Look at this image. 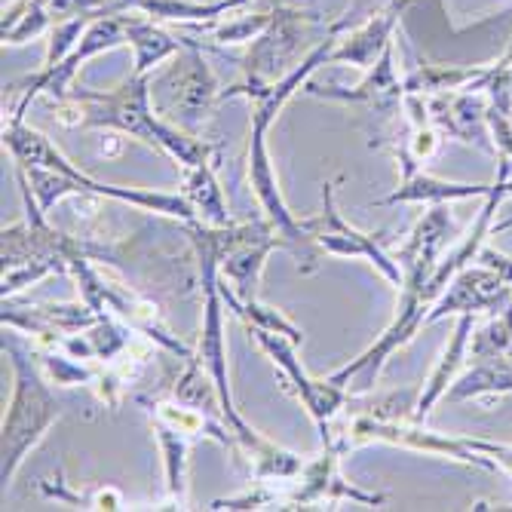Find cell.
<instances>
[{
	"instance_id": "8fae6325",
	"label": "cell",
	"mask_w": 512,
	"mask_h": 512,
	"mask_svg": "<svg viewBox=\"0 0 512 512\" xmlns=\"http://www.w3.org/2000/svg\"><path fill=\"white\" fill-rule=\"evenodd\" d=\"M451 234H454V218L448 212V203L430 206V212L414 224L408 240L393 252V258L402 267V286L430 292V279L442 261V249L451 240Z\"/></svg>"
},
{
	"instance_id": "2e32d148",
	"label": "cell",
	"mask_w": 512,
	"mask_h": 512,
	"mask_svg": "<svg viewBox=\"0 0 512 512\" xmlns=\"http://www.w3.org/2000/svg\"><path fill=\"white\" fill-rule=\"evenodd\" d=\"M473 316L476 313H460L457 316V325H454V335L442 353V359L436 362V368L430 371V378H427V387L421 390V399H417V411H414V421L417 424H424L433 405L439 399H445L448 387L457 381V375L463 371V362H467L470 356V341H473Z\"/></svg>"
},
{
	"instance_id": "603a6c76",
	"label": "cell",
	"mask_w": 512,
	"mask_h": 512,
	"mask_svg": "<svg viewBox=\"0 0 512 512\" xmlns=\"http://www.w3.org/2000/svg\"><path fill=\"white\" fill-rule=\"evenodd\" d=\"M53 16L46 10L43 0H16L10 10H4V22H0V37H4V46H19L28 43L40 34H50L53 28Z\"/></svg>"
},
{
	"instance_id": "f1b7e54d",
	"label": "cell",
	"mask_w": 512,
	"mask_h": 512,
	"mask_svg": "<svg viewBox=\"0 0 512 512\" xmlns=\"http://www.w3.org/2000/svg\"><path fill=\"white\" fill-rule=\"evenodd\" d=\"M506 197H512V181H506Z\"/></svg>"
},
{
	"instance_id": "e0dca14e",
	"label": "cell",
	"mask_w": 512,
	"mask_h": 512,
	"mask_svg": "<svg viewBox=\"0 0 512 512\" xmlns=\"http://www.w3.org/2000/svg\"><path fill=\"white\" fill-rule=\"evenodd\" d=\"M126 43L132 46V74H151L154 65L181 53L188 37H175L151 16H126Z\"/></svg>"
},
{
	"instance_id": "ffe728a7",
	"label": "cell",
	"mask_w": 512,
	"mask_h": 512,
	"mask_svg": "<svg viewBox=\"0 0 512 512\" xmlns=\"http://www.w3.org/2000/svg\"><path fill=\"white\" fill-rule=\"evenodd\" d=\"M151 427L157 433L160 451H163V467H166V491L172 500L188 503V451L197 442L191 433L175 430L172 424H166L163 417L151 414Z\"/></svg>"
},
{
	"instance_id": "ac0fdd59",
	"label": "cell",
	"mask_w": 512,
	"mask_h": 512,
	"mask_svg": "<svg viewBox=\"0 0 512 512\" xmlns=\"http://www.w3.org/2000/svg\"><path fill=\"white\" fill-rule=\"evenodd\" d=\"M491 184H457V181H442L433 175L417 172L411 178H402L399 188L381 200L378 206H396V203H427V206H439V203H457V200H470V197H488Z\"/></svg>"
},
{
	"instance_id": "7c38bea8",
	"label": "cell",
	"mask_w": 512,
	"mask_h": 512,
	"mask_svg": "<svg viewBox=\"0 0 512 512\" xmlns=\"http://www.w3.org/2000/svg\"><path fill=\"white\" fill-rule=\"evenodd\" d=\"M512 298V286L506 279L485 267V264H467L463 270L454 273V279L448 283V289L439 295V301L433 304V310L427 313V325L451 316V313H479L488 307H497L500 301Z\"/></svg>"
},
{
	"instance_id": "5bb4252c",
	"label": "cell",
	"mask_w": 512,
	"mask_h": 512,
	"mask_svg": "<svg viewBox=\"0 0 512 512\" xmlns=\"http://www.w3.org/2000/svg\"><path fill=\"white\" fill-rule=\"evenodd\" d=\"M396 46L390 43L384 56L375 62V68H371L365 74V80L353 89H341V86H313L310 80L304 83V89L310 92V96L316 99H332V102H347V105H378V108H393L402 102L405 96V83L399 80L396 68Z\"/></svg>"
},
{
	"instance_id": "6da1fadb",
	"label": "cell",
	"mask_w": 512,
	"mask_h": 512,
	"mask_svg": "<svg viewBox=\"0 0 512 512\" xmlns=\"http://www.w3.org/2000/svg\"><path fill=\"white\" fill-rule=\"evenodd\" d=\"M56 120L65 126L86 129H117L142 142L163 157L175 160L181 169H194L212 160L215 145L166 123L151 102V74H129L111 92H92L86 86H71L68 96L50 99Z\"/></svg>"
},
{
	"instance_id": "4fadbf2b",
	"label": "cell",
	"mask_w": 512,
	"mask_h": 512,
	"mask_svg": "<svg viewBox=\"0 0 512 512\" xmlns=\"http://www.w3.org/2000/svg\"><path fill=\"white\" fill-rule=\"evenodd\" d=\"M399 13L402 7L393 4L378 16H371L365 25L353 28V31H341L335 50L329 56L325 65H353V68H362V71H371L375 62L384 56V50L393 43V34H396V25H399Z\"/></svg>"
},
{
	"instance_id": "ba28073f",
	"label": "cell",
	"mask_w": 512,
	"mask_h": 512,
	"mask_svg": "<svg viewBox=\"0 0 512 512\" xmlns=\"http://www.w3.org/2000/svg\"><path fill=\"white\" fill-rule=\"evenodd\" d=\"M249 335L258 341L261 350L270 353V359L283 368V375L292 387V393L301 399V405L307 408V414L313 417L316 424V433L322 439V445H332L335 439V417L341 414V408L350 402V390L332 384L329 378L325 381H313L307 371L301 368V362L295 359V344L283 335H273V332H264V329H252L249 325Z\"/></svg>"
},
{
	"instance_id": "cb8c5ba5",
	"label": "cell",
	"mask_w": 512,
	"mask_h": 512,
	"mask_svg": "<svg viewBox=\"0 0 512 512\" xmlns=\"http://www.w3.org/2000/svg\"><path fill=\"white\" fill-rule=\"evenodd\" d=\"M417 399H421V390L408 387L402 393H387V396H375V399H365L359 408V414L375 417V421H414V411H417Z\"/></svg>"
},
{
	"instance_id": "44dd1931",
	"label": "cell",
	"mask_w": 512,
	"mask_h": 512,
	"mask_svg": "<svg viewBox=\"0 0 512 512\" xmlns=\"http://www.w3.org/2000/svg\"><path fill=\"white\" fill-rule=\"evenodd\" d=\"M215 160H206L203 166H194V169H184V188L181 194L191 200V206L197 209V218L200 224H209V227H227L234 224L227 212V203H224V194L218 188V178H215Z\"/></svg>"
},
{
	"instance_id": "3957f363",
	"label": "cell",
	"mask_w": 512,
	"mask_h": 512,
	"mask_svg": "<svg viewBox=\"0 0 512 512\" xmlns=\"http://www.w3.org/2000/svg\"><path fill=\"white\" fill-rule=\"evenodd\" d=\"M4 145L10 148V154L16 157V163H25V166H46V169H56V172H65L71 175L74 181H80V188L86 197H108V200H120V203H129V206H138L145 212H160V215H169V218H178V221H200L197 218V209L191 206V200L184 194H154V191H132V188H114V184H105V181H96L92 175H86L83 169H77L50 138L43 132L25 126L22 120L10 117V123L4 126Z\"/></svg>"
},
{
	"instance_id": "4316f807",
	"label": "cell",
	"mask_w": 512,
	"mask_h": 512,
	"mask_svg": "<svg viewBox=\"0 0 512 512\" xmlns=\"http://www.w3.org/2000/svg\"><path fill=\"white\" fill-rule=\"evenodd\" d=\"M506 227H512V215H509V218H503V221H497V224H491V234L497 237L500 230H506Z\"/></svg>"
},
{
	"instance_id": "8992f818",
	"label": "cell",
	"mask_w": 512,
	"mask_h": 512,
	"mask_svg": "<svg viewBox=\"0 0 512 512\" xmlns=\"http://www.w3.org/2000/svg\"><path fill=\"white\" fill-rule=\"evenodd\" d=\"M200 227L215 249L221 279L230 283V289H234L240 301H255L267 255L273 249H286V240L276 234V227L267 218L246 221V224L234 221L227 227H209V224H200Z\"/></svg>"
},
{
	"instance_id": "5b68a950",
	"label": "cell",
	"mask_w": 512,
	"mask_h": 512,
	"mask_svg": "<svg viewBox=\"0 0 512 512\" xmlns=\"http://www.w3.org/2000/svg\"><path fill=\"white\" fill-rule=\"evenodd\" d=\"M267 129H270V123L264 117L252 114V123H249V188H252L264 218L276 227V234L286 240V249L298 258V270L310 276L319 270V261L325 252L313 243L304 221H298L283 200V191H279V181H276V172H273V163L267 154Z\"/></svg>"
},
{
	"instance_id": "83f0119b",
	"label": "cell",
	"mask_w": 512,
	"mask_h": 512,
	"mask_svg": "<svg viewBox=\"0 0 512 512\" xmlns=\"http://www.w3.org/2000/svg\"><path fill=\"white\" fill-rule=\"evenodd\" d=\"M249 4V0H234V10H240V7H246Z\"/></svg>"
},
{
	"instance_id": "7402d4cb",
	"label": "cell",
	"mask_w": 512,
	"mask_h": 512,
	"mask_svg": "<svg viewBox=\"0 0 512 512\" xmlns=\"http://www.w3.org/2000/svg\"><path fill=\"white\" fill-rule=\"evenodd\" d=\"M218 292H221L224 307H227V310H234L246 325H252V329H264V332H273V335H283V338H289L295 347L304 344V332L298 329V325H295L292 319H286L279 310L261 304L258 298H255V301H240V298L234 295V289H227V283L221 279V273H218Z\"/></svg>"
},
{
	"instance_id": "484cf974",
	"label": "cell",
	"mask_w": 512,
	"mask_h": 512,
	"mask_svg": "<svg viewBox=\"0 0 512 512\" xmlns=\"http://www.w3.org/2000/svg\"><path fill=\"white\" fill-rule=\"evenodd\" d=\"M53 22L74 16H102V13H126V0H43Z\"/></svg>"
},
{
	"instance_id": "30bf717a",
	"label": "cell",
	"mask_w": 512,
	"mask_h": 512,
	"mask_svg": "<svg viewBox=\"0 0 512 512\" xmlns=\"http://www.w3.org/2000/svg\"><path fill=\"white\" fill-rule=\"evenodd\" d=\"M304 227H307V234L313 237V243L322 252L341 255V258H365V261L375 264L396 289H402V267H399V261L390 252H384V246L378 240L381 234L378 237L362 234V230H356L353 224H347L341 218V212L335 206V184L332 181L322 184V212L316 218H307Z\"/></svg>"
},
{
	"instance_id": "d6986e66",
	"label": "cell",
	"mask_w": 512,
	"mask_h": 512,
	"mask_svg": "<svg viewBox=\"0 0 512 512\" xmlns=\"http://www.w3.org/2000/svg\"><path fill=\"white\" fill-rule=\"evenodd\" d=\"M512 393V362L509 359H476L473 368L460 371L448 387V402H467L476 396H506Z\"/></svg>"
},
{
	"instance_id": "d4e9b609",
	"label": "cell",
	"mask_w": 512,
	"mask_h": 512,
	"mask_svg": "<svg viewBox=\"0 0 512 512\" xmlns=\"http://www.w3.org/2000/svg\"><path fill=\"white\" fill-rule=\"evenodd\" d=\"M96 16H74V19H62L50 28V43H46V62L43 68H56L74 46L80 43L83 31L89 28V22Z\"/></svg>"
},
{
	"instance_id": "52a82bcc",
	"label": "cell",
	"mask_w": 512,
	"mask_h": 512,
	"mask_svg": "<svg viewBox=\"0 0 512 512\" xmlns=\"http://www.w3.org/2000/svg\"><path fill=\"white\" fill-rule=\"evenodd\" d=\"M313 22V16L298 10H276V19L267 25L264 34L252 40V50L243 59L246 80L221 89V102L227 99H252L255 92L267 89L270 83L283 80L295 65L298 43L304 40V28Z\"/></svg>"
},
{
	"instance_id": "7a4b0ae2",
	"label": "cell",
	"mask_w": 512,
	"mask_h": 512,
	"mask_svg": "<svg viewBox=\"0 0 512 512\" xmlns=\"http://www.w3.org/2000/svg\"><path fill=\"white\" fill-rule=\"evenodd\" d=\"M4 356L13 365V402L0 427V482L13 485L28 451L40 445L50 427L62 417L65 405L53 393V381L43 375L34 347H25L16 335H4Z\"/></svg>"
},
{
	"instance_id": "277c9868",
	"label": "cell",
	"mask_w": 512,
	"mask_h": 512,
	"mask_svg": "<svg viewBox=\"0 0 512 512\" xmlns=\"http://www.w3.org/2000/svg\"><path fill=\"white\" fill-rule=\"evenodd\" d=\"M215 99H221V89H218L212 68L203 59L200 40L188 37V43L181 46V53L172 56V65L160 77H151L154 111L166 123L191 135H197V129L206 123Z\"/></svg>"
},
{
	"instance_id": "9a60e30c",
	"label": "cell",
	"mask_w": 512,
	"mask_h": 512,
	"mask_svg": "<svg viewBox=\"0 0 512 512\" xmlns=\"http://www.w3.org/2000/svg\"><path fill=\"white\" fill-rule=\"evenodd\" d=\"M338 460H341V451L335 445H325V451L310 463V467H304L301 485L289 497V503L292 506H310V503L335 500V497H350V500L365 503V506L384 503V497H378V494H365V491H356L353 485L341 482V476H338Z\"/></svg>"
},
{
	"instance_id": "9c48e42d",
	"label": "cell",
	"mask_w": 512,
	"mask_h": 512,
	"mask_svg": "<svg viewBox=\"0 0 512 512\" xmlns=\"http://www.w3.org/2000/svg\"><path fill=\"white\" fill-rule=\"evenodd\" d=\"M126 43V13H102L89 22V28L83 31L80 43L74 46V50L56 65V68H40L31 80H28V89H25V96L22 102L16 105L13 117L22 120L28 102L34 96H40V92H46L50 99H62L71 92V83L77 77V71L89 62V59H96L102 53H111L117 50V46Z\"/></svg>"
}]
</instances>
